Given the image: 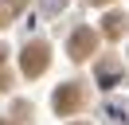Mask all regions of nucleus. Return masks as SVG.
I'll list each match as a JSON object with an SVG mask.
<instances>
[{
  "label": "nucleus",
  "instance_id": "5",
  "mask_svg": "<svg viewBox=\"0 0 129 125\" xmlns=\"http://www.w3.org/2000/svg\"><path fill=\"white\" fill-rule=\"evenodd\" d=\"M24 4H27V0H4V12H8V16H16Z\"/></svg>",
  "mask_w": 129,
  "mask_h": 125
},
{
  "label": "nucleus",
  "instance_id": "6",
  "mask_svg": "<svg viewBox=\"0 0 129 125\" xmlns=\"http://www.w3.org/2000/svg\"><path fill=\"white\" fill-rule=\"evenodd\" d=\"M90 4H110V0H90Z\"/></svg>",
  "mask_w": 129,
  "mask_h": 125
},
{
  "label": "nucleus",
  "instance_id": "1",
  "mask_svg": "<svg viewBox=\"0 0 129 125\" xmlns=\"http://www.w3.org/2000/svg\"><path fill=\"white\" fill-rule=\"evenodd\" d=\"M47 62H51L47 43H27V47H24V55H20V70H24L27 78H39L43 70H47Z\"/></svg>",
  "mask_w": 129,
  "mask_h": 125
},
{
  "label": "nucleus",
  "instance_id": "4",
  "mask_svg": "<svg viewBox=\"0 0 129 125\" xmlns=\"http://www.w3.org/2000/svg\"><path fill=\"white\" fill-rule=\"evenodd\" d=\"M125 27H129V20L125 16H106V39H117V35H125Z\"/></svg>",
  "mask_w": 129,
  "mask_h": 125
},
{
  "label": "nucleus",
  "instance_id": "2",
  "mask_svg": "<svg viewBox=\"0 0 129 125\" xmlns=\"http://www.w3.org/2000/svg\"><path fill=\"white\" fill-rule=\"evenodd\" d=\"M51 102H55V109H59V113H78V109H82V102H86V90H82V86L78 82H67V86H59V90H55V98H51Z\"/></svg>",
  "mask_w": 129,
  "mask_h": 125
},
{
  "label": "nucleus",
  "instance_id": "3",
  "mask_svg": "<svg viewBox=\"0 0 129 125\" xmlns=\"http://www.w3.org/2000/svg\"><path fill=\"white\" fill-rule=\"evenodd\" d=\"M94 47H98V35H94L90 27H82V31H74V35H71V47H67V51H71L74 62H82V59L94 55Z\"/></svg>",
  "mask_w": 129,
  "mask_h": 125
}]
</instances>
